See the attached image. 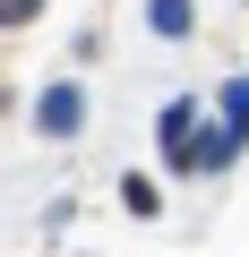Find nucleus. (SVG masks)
Here are the masks:
<instances>
[{
	"mask_svg": "<svg viewBox=\"0 0 249 257\" xmlns=\"http://www.w3.org/2000/svg\"><path fill=\"white\" fill-rule=\"evenodd\" d=\"M240 146H249L240 128H198V138H189V155H181L172 172H223V163H232Z\"/></svg>",
	"mask_w": 249,
	"mask_h": 257,
	"instance_id": "f257e3e1",
	"label": "nucleus"
},
{
	"mask_svg": "<svg viewBox=\"0 0 249 257\" xmlns=\"http://www.w3.org/2000/svg\"><path fill=\"white\" fill-rule=\"evenodd\" d=\"M77 120H86V86H52L35 103V128H43V138H77Z\"/></svg>",
	"mask_w": 249,
	"mask_h": 257,
	"instance_id": "f03ea898",
	"label": "nucleus"
},
{
	"mask_svg": "<svg viewBox=\"0 0 249 257\" xmlns=\"http://www.w3.org/2000/svg\"><path fill=\"white\" fill-rule=\"evenodd\" d=\"M155 138H163V163H181L189 138H198V111H189V103H163V128H155Z\"/></svg>",
	"mask_w": 249,
	"mask_h": 257,
	"instance_id": "7ed1b4c3",
	"label": "nucleus"
},
{
	"mask_svg": "<svg viewBox=\"0 0 249 257\" xmlns=\"http://www.w3.org/2000/svg\"><path fill=\"white\" fill-rule=\"evenodd\" d=\"M223 128H240V138H249V77L223 86Z\"/></svg>",
	"mask_w": 249,
	"mask_h": 257,
	"instance_id": "20e7f679",
	"label": "nucleus"
},
{
	"mask_svg": "<svg viewBox=\"0 0 249 257\" xmlns=\"http://www.w3.org/2000/svg\"><path fill=\"white\" fill-rule=\"evenodd\" d=\"M146 18H155V35H189V0H155Z\"/></svg>",
	"mask_w": 249,
	"mask_h": 257,
	"instance_id": "39448f33",
	"label": "nucleus"
},
{
	"mask_svg": "<svg viewBox=\"0 0 249 257\" xmlns=\"http://www.w3.org/2000/svg\"><path fill=\"white\" fill-rule=\"evenodd\" d=\"M120 206H129V214H155V180L129 172V180H120Z\"/></svg>",
	"mask_w": 249,
	"mask_h": 257,
	"instance_id": "423d86ee",
	"label": "nucleus"
},
{
	"mask_svg": "<svg viewBox=\"0 0 249 257\" xmlns=\"http://www.w3.org/2000/svg\"><path fill=\"white\" fill-rule=\"evenodd\" d=\"M43 18V0H0V26H35Z\"/></svg>",
	"mask_w": 249,
	"mask_h": 257,
	"instance_id": "0eeeda50",
	"label": "nucleus"
}]
</instances>
